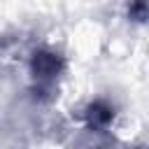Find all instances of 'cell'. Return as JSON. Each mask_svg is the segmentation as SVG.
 <instances>
[{"label":"cell","instance_id":"cell-2","mask_svg":"<svg viewBox=\"0 0 149 149\" xmlns=\"http://www.w3.org/2000/svg\"><path fill=\"white\" fill-rule=\"evenodd\" d=\"M81 116L86 121V128H91V130H107L109 123L114 121V107L107 100H93V102H88L84 107Z\"/></svg>","mask_w":149,"mask_h":149},{"label":"cell","instance_id":"cell-1","mask_svg":"<svg viewBox=\"0 0 149 149\" xmlns=\"http://www.w3.org/2000/svg\"><path fill=\"white\" fill-rule=\"evenodd\" d=\"M65 72V58L54 51V49H37L30 56V74H33V91L35 98L49 102L56 95V84L61 79V74Z\"/></svg>","mask_w":149,"mask_h":149},{"label":"cell","instance_id":"cell-3","mask_svg":"<svg viewBox=\"0 0 149 149\" xmlns=\"http://www.w3.org/2000/svg\"><path fill=\"white\" fill-rule=\"evenodd\" d=\"M68 149H114V140L109 135V130H91L84 128L79 130Z\"/></svg>","mask_w":149,"mask_h":149},{"label":"cell","instance_id":"cell-4","mask_svg":"<svg viewBox=\"0 0 149 149\" xmlns=\"http://www.w3.org/2000/svg\"><path fill=\"white\" fill-rule=\"evenodd\" d=\"M147 12H149L147 2H135V5H130V7H128V16H130V19H135V21H140V23L147 19Z\"/></svg>","mask_w":149,"mask_h":149}]
</instances>
